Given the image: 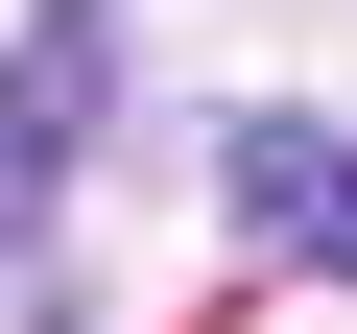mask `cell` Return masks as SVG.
Segmentation results:
<instances>
[{
    "instance_id": "1",
    "label": "cell",
    "mask_w": 357,
    "mask_h": 334,
    "mask_svg": "<svg viewBox=\"0 0 357 334\" xmlns=\"http://www.w3.org/2000/svg\"><path fill=\"white\" fill-rule=\"evenodd\" d=\"M96 143H119V0H24V48H0V286H48Z\"/></svg>"
},
{
    "instance_id": "2",
    "label": "cell",
    "mask_w": 357,
    "mask_h": 334,
    "mask_svg": "<svg viewBox=\"0 0 357 334\" xmlns=\"http://www.w3.org/2000/svg\"><path fill=\"white\" fill-rule=\"evenodd\" d=\"M215 191H238V263H262V286H357V143H333V119H238Z\"/></svg>"
}]
</instances>
